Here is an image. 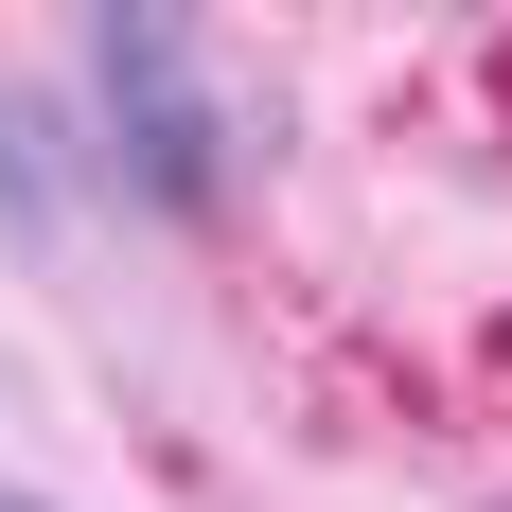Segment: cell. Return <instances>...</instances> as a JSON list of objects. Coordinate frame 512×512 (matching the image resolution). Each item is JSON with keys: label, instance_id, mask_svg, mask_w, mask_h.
Here are the masks:
<instances>
[{"label": "cell", "instance_id": "7a4b0ae2", "mask_svg": "<svg viewBox=\"0 0 512 512\" xmlns=\"http://www.w3.org/2000/svg\"><path fill=\"white\" fill-rule=\"evenodd\" d=\"M0 512H53V495H0Z\"/></svg>", "mask_w": 512, "mask_h": 512}, {"label": "cell", "instance_id": "6da1fadb", "mask_svg": "<svg viewBox=\"0 0 512 512\" xmlns=\"http://www.w3.org/2000/svg\"><path fill=\"white\" fill-rule=\"evenodd\" d=\"M89 89H106V159H124V195L159 212H212V89H195V36L177 18H89Z\"/></svg>", "mask_w": 512, "mask_h": 512}]
</instances>
